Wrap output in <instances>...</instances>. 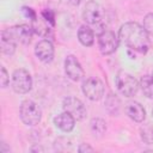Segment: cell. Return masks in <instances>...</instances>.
<instances>
[{"instance_id": "3957f363", "label": "cell", "mask_w": 153, "mask_h": 153, "mask_svg": "<svg viewBox=\"0 0 153 153\" xmlns=\"http://www.w3.org/2000/svg\"><path fill=\"white\" fill-rule=\"evenodd\" d=\"M115 82H116L117 90L126 97L135 96L140 87V82L136 80V78L124 71H120L117 73Z\"/></svg>"}, {"instance_id": "603a6c76", "label": "cell", "mask_w": 153, "mask_h": 153, "mask_svg": "<svg viewBox=\"0 0 153 153\" xmlns=\"http://www.w3.org/2000/svg\"><path fill=\"white\" fill-rule=\"evenodd\" d=\"M42 17L44 18V20L48 23V24H50L51 26H54L55 25V20H54V13L51 12V11H49V10H45V11H43L42 12Z\"/></svg>"}, {"instance_id": "d4e9b609", "label": "cell", "mask_w": 153, "mask_h": 153, "mask_svg": "<svg viewBox=\"0 0 153 153\" xmlns=\"http://www.w3.org/2000/svg\"><path fill=\"white\" fill-rule=\"evenodd\" d=\"M78 152L79 153H85V152H94V148L91 147L88 143H81L78 148Z\"/></svg>"}, {"instance_id": "4fadbf2b", "label": "cell", "mask_w": 153, "mask_h": 153, "mask_svg": "<svg viewBox=\"0 0 153 153\" xmlns=\"http://www.w3.org/2000/svg\"><path fill=\"white\" fill-rule=\"evenodd\" d=\"M75 118L67 111H63L61 112L60 115L55 116L54 117V124L62 131L65 133H69L74 129V126H75Z\"/></svg>"}, {"instance_id": "2e32d148", "label": "cell", "mask_w": 153, "mask_h": 153, "mask_svg": "<svg viewBox=\"0 0 153 153\" xmlns=\"http://www.w3.org/2000/svg\"><path fill=\"white\" fill-rule=\"evenodd\" d=\"M90 128H91V131L93 133L94 136H103L106 131V123L103 118H99V117H94L91 120L90 122Z\"/></svg>"}, {"instance_id": "8992f818", "label": "cell", "mask_w": 153, "mask_h": 153, "mask_svg": "<svg viewBox=\"0 0 153 153\" xmlns=\"http://www.w3.org/2000/svg\"><path fill=\"white\" fill-rule=\"evenodd\" d=\"M82 93L92 102H97L104 96V84L97 76H90L84 80L81 86Z\"/></svg>"}, {"instance_id": "8fae6325", "label": "cell", "mask_w": 153, "mask_h": 153, "mask_svg": "<svg viewBox=\"0 0 153 153\" xmlns=\"http://www.w3.org/2000/svg\"><path fill=\"white\" fill-rule=\"evenodd\" d=\"M35 54L38 57V60L42 61L43 63L51 62L54 59V54H55V49H54L53 43L49 39L39 41L35 47Z\"/></svg>"}, {"instance_id": "44dd1931", "label": "cell", "mask_w": 153, "mask_h": 153, "mask_svg": "<svg viewBox=\"0 0 153 153\" xmlns=\"http://www.w3.org/2000/svg\"><path fill=\"white\" fill-rule=\"evenodd\" d=\"M142 26L147 31V33L153 37V12H149L143 17Z\"/></svg>"}, {"instance_id": "e0dca14e", "label": "cell", "mask_w": 153, "mask_h": 153, "mask_svg": "<svg viewBox=\"0 0 153 153\" xmlns=\"http://www.w3.org/2000/svg\"><path fill=\"white\" fill-rule=\"evenodd\" d=\"M140 87L143 92V94L149 98L153 99V79L151 75H143L140 79Z\"/></svg>"}, {"instance_id": "9a60e30c", "label": "cell", "mask_w": 153, "mask_h": 153, "mask_svg": "<svg viewBox=\"0 0 153 153\" xmlns=\"http://www.w3.org/2000/svg\"><path fill=\"white\" fill-rule=\"evenodd\" d=\"M105 108L108 110V112L112 116H117L120 114V110H121V100L120 98L114 94L112 92H110L108 96H106V99H105Z\"/></svg>"}, {"instance_id": "484cf974", "label": "cell", "mask_w": 153, "mask_h": 153, "mask_svg": "<svg viewBox=\"0 0 153 153\" xmlns=\"http://www.w3.org/2000/svg\"><path fill=\"white\" fill-rule=\"evenodd\" d=\"M68 1H69L71 5H73V6H78V5H80L84 0H68Z\"/></svg>"}, {"instance_id": "7402d4cb", "label": "cell", "mask_w": 153, "mask_h": 153, "mask_svg": "<svg viewBox=\"0 0 153 153\" xmlns=\"http://www.w3.org/2000/svg\"><path fill=\"white\" fill-rule=\"evenodd\" d=\"M8 82H10V75L6 71V68L4 66H1V68H0V85L2 88H5V87H7Z\"/></svg>"}, {"instance_id": "cb8c5ba5", "label": "cell", "mask_w": 153, "mask_h": 153, "mask_svg": "<svg viewBox=\"0 0 153 153\" xmlns=\"http://www.w3.org/2000/svg\"><path fill=\"white\" fill-rule=\"evenodd\" d=\"M22 11H23V13H24V16H25L26 18L31 19V22H32V20H35V19L37 18V14H36V12H35L32 8H30V7H26V6H24V7L22 8Z\"/></svg>"}, {"instance_id": "ffe728a7", "label": "cell", "mask_w": 153, "mask_h": 153, "mask_svg": "<svg viewBox=\"0 0 153 153\" xmlns=\"http://www.w3.org/2000/svg\"><path fill=\"white\" fill-rule=\"evenodd\" d=\"M140 136L143 142L153 143V126L151 123L145 124L140 128Z\"/></svg>"}, {"instance_id": "ba28073f", "label": "cell", "mask_w": 153, "mask_h": 153, "mask_svg": "<svg viewBox=\"0 0 153 153\" xmlns=\"http://www.w3.org/2000/svg\"><path fill=\"white\" fill-rule=\"evenodd\" d=\"M62 108H63V111L69 112L76 121L84 120L87 115V111H86V108H85L84 103L79 98L73 97V96L66 97L63 99Z\"/></svg>"}, {"instance_id": "277c9868", "label": "cell", "mask_w": 153, "mask_h": 153, "mask_svg": "<svg viewBox=\"0 0 153 153\" xmlns=\"http://www.w3.org/2000/svg\"><path fill=\"white\" fill-rule=\"evenodd\" d=\"M32 32H33L32 26L26 25V24H19V25H14L12 27L2 30L1 36H5L12 39L16 43L29 44L32 38Z\"/></svg>"}, {"instance_id": "5b68a950", "label": "cell", "mask_w": 153, "mask_h": 153, "mask_svg": "<svg viewBox=\"0 0 153 153\" xmlns=\"http://www.w3.org/2000/svg\"><path fill=\"white\" fill-rule=\"evenodd\" d=\"M11 85H12V88L16 93L25 94V93L30 92L32 88V76L24 68L16 69L12 74Z\"/></svg>"}, {"instance_id": "52a82bcc", "label": "cell", "mask_w": 153, "mask_h": 153, "mask_svg": "<svg viewBox=\"0 0 153 153\" xmlns=\"http://www.w3.org/2000/svg\"><path fill=\"white\" fill-rule=\"evenodd\" d=\"M120 39L111 30H104L98 35V48L103 55H111L118 48Z\"/></svg>"}, {"instance_id": "7c38bea8", "label": "cell", "mask_w": 153, "mask_h": 153, "mask_svg": "<svg viewBox=\"0 0 153 153\" xmlns=\"http://www.w3.org/2000/svg\"><path fill=\"white\" fill-rule=\"evenodd\" d=\"M124 111L129 118H131L133 121H135L137 123L143 122L146 118V110L139 102H135V100L128 102L124 108Z\"/></svg>"}, {"instance_id": "4316f807", "label": "cell", "mask_w": 153, "mask_h": 153, "mask_svg": "<svg viewBox=\"0 0 153 153\" xmlns=\"http://www.w3.org/2000/svg\"><path fill=\"white\" fill-rule=\"evenodd\" d=\"M33 151H41V152H43V148L42 147H32L31 148V152H33Z\"/></svg>"}, {"instance_id": "5bb4252c", "label": "cell", "mask_w": 153, "mask_h": 153, "mask_svg": "<svg viewBox=\"0 0 153 153\" xmlns=\"http://www.w3.org/2000/svg\"><path fill=\"white\" fill-rule=\"evenodd\" d=\"M78 39L85 47H91L94 42L93 30L88 25H81L78 30Z\"/></svg>"}, {"instance_id": "30bf717a", "label": "cell", "mask_w": 153, "mask_h": 153, "mask_svg": "<svg viewBox=\"0 0 153 153\" xmlns=\"http://www.w3.org/2000/svg\"><path fill=\"white\" fill-rule=\"evenodd\" d=\"M102 7L98 2L90 0L86 2L84 11H82V18L87 24H97L102 19Z\"/></svg>"}, {"instance_id": "9c48e42d", "label": "cell", "mask_w": 153, "mask_h": 153, "mask_svg": "<svg viewBox=\"0 0 153 153\" xmlns=\"http://www.w3.org/2000/svg\"><path fill=\"white\" fill-rule=\"evenodd\" d=\"M65 73L73 81H79L85 75L84 69H82L79 60L74 55H67L66 56V59H65Z\"/></svg>"}, {"instance_id": "83f0119b", "label": "cell", "mask_w": 153, "mask_h": 153, "mask_svg": "<svg viewBox=\"0 0 153 153\" xmlns=\"http://www.w3.org/2000/svg\"><path fill=\"white\" fill-rule=\"evenodd\" d=\"M151 76H152V79H153V72H152V75H151Z\"/></svg>"}, {"instance_id": "d6986e66", "label": "cell", "mask_w": 153, "mask_h": 153, "mask_svg": "<svg viewBox=\"0 0 153 153\" xmlns=\"http://www.w3.org/2000/svg\"><path fill=\"white\" fill-rule=\"evenodd\" d=\"M16 47H17V43L13 42L12 39L5 37V36H1V51L2 54L5 55H13L14 51H16Z\"/></svg>"}, {"instance_id": "ac0fdd59", "label": "cell", "mask_w": 153, "mask_h": 153, "mask_svg": "<svg viewBox=\"0 0 153 153\" xmlns=\"http://www.w3.org/2000/svg\"><path fill=\"white\" fill-rule=\"evenodd\" d=\"M32 30L39 36H48L49 33V25L44 20V18H36L32 20Z\"/></svg>"}, {"instance_id": "6da1fadb", "label": "cell", "mask_w": 153, "mask_h": 153, "mask_svg": "<svg viewBox=\"0 0 153 153\" xmlns=\"http://www.w3.org/2000/svg\"><path fill=\"white\" fill-rule=\"evenodd\" d=\"M149 35L136 22H127L124 23L118 31V39L129 49L135 50L141 54H146L149 49Z\"/></svg>"}, {"instance_id": "7a4b0ae2", "label": "cell", "mask_w": 153, "mask_h": 153, "mask_svg": "<svg viewBox=\"0 0 153 153\" xmlns=\"http://www.w3.org/2000/svg\"><path fill=\"white\" fill-rule=\"evenodd\" d=\"M19 116L24 124L26 126H36L41 122L42 110L37 103L31 99H25L22 102L19 106Z\"/></svg>"}, {"instance_id": "f1b7e54d", "label": "cell", "mask_w": 153, "mask_h": 153, "mask_svg": "<svg viewBox=\"0 0 153 153\" xmlns=\"http://www.w3.org/2000/svg\"><path fill=\"white\" fill-rule=\"evenodd\" d=\"M152 115H153V109H152Z\"/></svg>"}]
</instances>
